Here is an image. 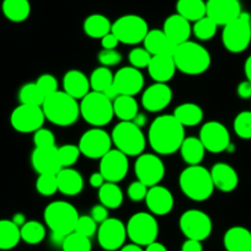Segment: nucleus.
<instances>
[{"label":"nucleus","instance_id":"nucleus-29","mask_svg":"<svg viewBox=\"0 0 251 251\" xmlns=\"http://www.w3.org/2000/svg\"><path fill=\"white\" fill-rule=\"evenodd\" d=\"M226 251H251V231L244 226H231L223 238Z\"/></svg>","mask_w":251,"mask_h":251},{"label":"nucleus","instance_id":"nucleus-10","mask_svg":"<svg viewBox=\"0 0 251 251\" xmlns=\"http://www.w3.org/2000/svg\"><path fill=\"white\" fill-rule=\"evenodd\" d=\"M111 32L116 36L120 43L138 45L143 42L147 33L149 32V26L142 16L128 14L118 18L112 24Z\"/></svg>","mask_w":251,"mask_h":251},{"label":"nucleus","instance_id":"nucleus-55","mask_svg":"<svg viewBox=\"0 0 251 251\" xmlns=\"http://www.w3.org/2000/svg\"><path fill=\"white\" fill-rule=\"evenodd\" d=\"M181 251H203L202 241L187 239V240L182 244V246H181Z\"/></svg>","mask_w":251,"mask_h":251},{"label":"nucleus","instance_id":"nucleus-12","mask_svg":"<svg viewBox=\"0 0 251 251\" xmlns=\"http://www.w3.org/2000/svg\"><path fill=\"white\" fill-rule=\"evenodd\" d=\"M46 117L42 106L23 105L11 112L10 123L15 131L20 133H35L37 129L42 128Z\"/></svg>","mask_w":251,"mask_h":251},{"label":"nucleus","instance_id":"nucleus-22","mask_svg":"<svg viewBox=\"0 0 251 251\" xmlns=\"http://www.w3.org/2000/svg\"><path fill=\"white\" fill-rule=\"evenodd\" d=\"M31 164L38 175L41 174H58L62 164L58 156V148H35L31 154Z\"/></svg>","mask_w":251,"mask_h":251},{"label":"nucleus","instance_id":"nucleus-1","mask_svg":"<svg viewBox=\"0 0 251 251\" xmlns=\"http://www.w3.org/2000/svg\"><path fill=\"white\" fill-rule=\"evenodd\" d=\"M185 138V127L174 115L158 116L149 127V146L159 155H171L178 151Z\"/></svg>","mask_w":251,"mask_h":251},{"label":"nucleus","instance_id":"nucleus-45","mask_svg":"<svg viewBox=\"0 0 251 251\" xmlns=\"http://www.w3.org/2000/svg\"><path fill=\"white\" fill-rule=\"evenodd\" d=\"M80 155L81 153L79 151V147L75 144H64L62 147H58V156H59L62 168H72L79 160Z\"/></svg>","mask_w":251,"mask_h":251},{"label":"nucleus","instance_id":"nucleus-13","mask_svg":"<svg viewBox=\"0 0 251 251\" xmlns=\"http://www.w3.org/2000/svg\"><path fill=\"white\" fill-rule=\"evenodd\" d=\"M78 147L80 153L86 158L101 159L112 149V139L110 134L101 127H94L84 132L79 139Z\"/></svg>","mask_w":251,"mask_h":251},{"label":"nucleus","instance_id":"nucleus-48","mask_svg":"<svg viewBox=\"0 0 251 251\" xmlns=\"http://www.w3.org/2000/svg\"><path fill=\"white\" fill-rule=\"evenodd\" d=\"M74 231L91 238L98 231V223L90 216H79Z\"/></svg>","mask_w":251,"mask_h":251},{"label":"nucleus","instance_id":"nucleus-39","mask_svg":"<svg viewBox=\"0 0 251 251\" xmlns=\"http://www.w3.org/2000/svg\"><path fill=\"white\" fill-rule=\"evenodd\" d=\"M90 86L93 91L103 93L108 86L113 84V73L107 67H99L94 69L91 75L89 76Z\"/></svg>","mask_w":251,"mask_h":251},{"label":"nucleus","instance_id":"nucleus-28","mask_svg":"<svg viewBox=\"0 0 251 251\" xmlns=\"http://www.w3.org/2000/svg\"><path fill=\"white\" fill-rule=\"evenodd\" d=\"M143 45L144 48H146L151 55H173L176 48V46L169 40V37L165 35V32H164L163 30H149L146 38H144Z\"/></svg>","mask_w":251,"mask_h":251},{"label":"nucleus","instance_id":"nucleus-43","mask_svg":"<svg viewBox=\"0 0 251 251\" xmlns=\"http://www.w3.org/2000/svg\"><path fill=\"white\" fill-rule=\"evenodd\" d=\"M36 190L41 196H53L58 191L57 174H41L36 180Z\"/></svg>","mask_w":251,"mask_h":251},{"label":"nucleus","instance_id":"nucleus-25","mask_svg":"<svg viewBox=\"0 0 251 251\" xmlns=\"http://www.w3.org/2000/svg\"><path fill=\"white\" fill-rule=\"evenodd\" d=\"M214 188L222 192L234 191L239 185V176L235 169L226 163H217L209 170Z\"/></svg>","mask_w":251,"mask_h":251},{"label":"nucleus","instance_id":"nucleus-46","mask_svg":"<svg viewBox=\"0 0 251 251\" xmlns=\"http://www.w3.org/2000/svg\"><path fill=\"white\" fill-rule=\"evenodd\" d=\"M151 59V54L144 47L133 48L128 54V60L131 63V67H134L137 69L148 68Z\"/></svg>","mask_w":251,"mask_h":251},{"label":"nucleus","instance_id":"nucleus-53","mask_svg":"<svg viewBox=\"0 0 251 251\" xmlns=\"http://www.w3.org/2000/svg\"><path fill=\"white\" fill-rule=\"evenodd\" d=\"M236 93L240 99L244 100H248L251 99V83L249 80H244L241 83H239L238 89H236Z\"/></svg>","mask_w":251,"mask_h":251},{"label":"nucleus","instance_id":"nucleus-40","mask_svg":"<svg viewBox=\"0 0 251 251\" xmlns=\"http://www.w3.org/2000/svg\"><path fill=\"white\" fill-rule=\"evenodd\" d=\"M46 96L38 88L37 84L27 83L21 86L19 90V101L23 105H31V106H42Z\"/></svg>","mask_w":251,"mask_h":251},{"label":"nucleus","instance_id":"nucleus-47","mask_svg":"<svg viewBox=\"0 0 251 251\" xmlns=\"http://www.w3.org/2000/svg\"><path fill=\"white\" fill-rule=\"evenodd\" d=\"M33 144L35 148H52L55 146L54 134L48 128H40L33 133Z\"/></svg>","mask_w":251,"mask_h":251},{"label":"nucleus","instance_id":"nucleus-32","mask_svg":"<svg viewBox=\"0 0 251 251\" xmlns=\"http://www.w3.org/2000/svg\"><path fill=\"white\" fill-rule=\"evenodd\" d=\"M1 10L11 23H24L31 14V4L28 0H3Z\"/></svg>","mask_w":251,"mask_h":251},{"label":"nucleus","instance_id":"nucleus-7","mask_svg":"<svg viewBox=\"0 0 251 251\" xmlns=\"http://www.w3.org/2000/svg\"><path fill=\"white\" fill-rule=\"evenodd\" d=\"M116 149L127 156H138L146 149V136L132 121H121L111 134Z\"/></svg>","mask_w":251,"mask_h":251},{"label":"nucleus","instance_id":"nucleus-59","mask_svg":"<svg viewBox=\"0 0 251 251\" xmlns=\"http://www.w3.org/2000/svg\"><path fill=\"white\" fill-rule=\"evenodd\" d=\"M144 251H168V249H166V246L163 245L161 243L154 241V243L147 245L146 250H144Z\"/></svg>","mask_w":251,"mask_h":251},{"label":"nucleus","instance_id":"nucleus-35","mask_svg":"<svg viewBox=\"0 0 251 251\" xmlns=\"http://www.w3.org/2000/svg\"><path fill=\"white\" fill-rule=\"evenodd\" d=\"M113 113L121 121H133L138 110V102L134 99V96L120 95L112 101Z\"/></svg>","mask_w":251,"mask_h":251},{"label":"nucleus","instance_id":"nucleus-11","mask_svg":"<svg viewBox=\"0 0 251 251\" xmlns=\"http://www.w3.org/2000/svg\"><path fill=\"white\" fill-rule=\"evenodd\" d=\"M178 226L186 238L199 241L206 240L213 229L211 217L200 209H188L183 212L178 221Z\"/></svg>","mask_w":251,"mask_h":251},{"label":"nucleus","instance_id":"nucleus-34","mask_svg":"<svg viewBox=\"0 0 251 251\" xmlns=\"http://www.w3.org/2000/svg\"><path fill=\"white\" fill-rule=\"evenodd\" d=\"M176 14L185 18L190 23H196L206 16V1L204 0H177Z\"/></svg>","mask_w":251,"mask_h":251},{"label":"nucleus","instance_id":"nucleus-2","mask_svg":"<svg viewBox=\"0 0 251 251\" xmlns=\"http://www.w3.org/2000/svg\"><path fill=\"white\" fill-rule=\"evenodd\" d=\"M42 110L46 120L59 127H69L74 125L80 116L78 100L63 90L48 95L43 101Z\"/></svg>","mask_w":251,"mask_h":251},{"label":"nucleus","instance_id":"nucleus-44","mask_svg":"<svg viewBox=\"0 0 251 251\" xmlns=\"http://www.w3.org/2000/svg\"><path fill=\"white\" fill-rule=\"evenodd\" d=\"M234 132L241 139H251V111H241L234 118Z\"/></svg>","mask_w":251,"mask_h":251},{"label":"nucleus","instance_id":"nucleus-27","mask_svg":"<svg viewBox=\"0 0 251 251\" xmlns=\"http://www.w3.org/2000/svg\"><path fill=\"white\" fill-rule=\"evenodd\" d=\"M58 191L66 196H78L84 188V178L78 170L63 168L57 174Z\"/></svg>","mask_w":251,"mask_h":251},{"label":"nucleus","instance_id":"nucleus-15","mask_svg":"<svg viewBox=\"0 0 251 251\" xmlns=\"http://www.w3.org/2000/svg\"><path fill=\"white\" fill-rule=\"evenodd\" d=\"M199 138L203 144L204 149L211 153L226 151L228 147L231 144L228 128L218 121H209L204 123L200 131Z\"/></svg>","mask_w":251,"mask_h":251},{"label":"nucleus","instance_id":"nucleus-8","mask_svg":"<svg viewBox=\"0 0 251 251\" xmlns=\"http://www.w3.org/2000/svg\"><path fill=\"white\" fill-rule=\"evenodd\" d=\"M251 15L241 13L235 20L223 26L222 42L224 48L231 53H241L251 43Z\"/></svg>","mask_w":251,"mask_h":251},{"label":"nucleus","instance_id":"nucleus-38","mask_svg":"<svg viewBox=\"0 0 251 251\" xmlns=\"http://www.w3.org/2000/svg\"><path fill=\"white\" fill-rule=\"evenodd\" d=\"M21 240L30 245H37L46 238V226L37 221H27L20 228Z\"/></svg>","mask_w":251,"mask_h":251},{"label":"nucleus","instance_id":"nucleus-17","mask_svg":"<svg viewBox=\"0 0 251 251\" xmlns=\"http://www.w3.org/2000/svg\"><path fill=\"white\" fill-rule=\"evenodd\" d=\"M128 156L118 149H111L100 159V174L106 182L117 183L128 174Z\"/></svg>","mask_w":251,"mask_h":251},{"label":"nucleus","instance_id":"nucleus-30","mask_svg":"<svg viewBox=\"0 0 251 251\" xmlns=\"http://www.w3.org/2000/svg\"><path fill=\"white\" fill-rule=\"evenodd\" d=\"M178 151H180L182 160L185 161L188 166H191L200 165V164L202 163V160L204 159L206 149H204L203 144L200 141V138L186 137V138L183 139Z\"/></svg>","mask_w":251,"mask_h":251},{"label":"nucleus","instance_id":"nucleus-50","mask_svg":"<svg viewBox=\"0 0 251 251\" xmlns=\"http://www.w3.org/2000/svg\"><path fill=\"white\" fill-rule=\"evenodd\" d=\"M36 84H37V86L41 89V91H42L46 98L50 94L58 91V81L52 74H42V75H40V78L36 80Z\"/></svg>","mask_w":251,"mask_h":251},{"label":"nucleus","instance_id":"nucleus-4","mask_svg":"<svg viewBox=\"0 0 251 251\" xmlns=\"http://www.w3.org/2000/svg\"><path fill=\"white\" fill-rule=\"evenodd\" d=\"M178 185L182 194L192 201H207L213 195L214 185L211 173L202 165H191L183 169L178 177Z\"/></svg>","mask_w":251,"mask_h":251},{"label":"nucleus","instance_id":"nucleus-51","mask_svg":"<svg viewBox=\"0 0 251 251\" xmlns=\"http://www.w3.org/2000/svg\"><path fill=\"white\" fill-rule=\"evenodd\" d=\"M148 188L143 182H141L139 180L133 181L131 185L127 188V196L129 200L134 202H139L146 200L147 192H148Z\"/></svg>","mask_w":251,"mask_h":251},{"label":"nucleus","instance_id":"nucleus-42","mask_svg":"<svg viewBox=\"0 0 251 251\" xmlns=\"http://www.w3.org/2000/svg\"><path fill=\"white\" fill-rule=\"evenodd\" d=\"M60 246H62L63 251H91L93 249L90 238L81 235L76 231L67 235Z\"/></svg>","mask_w":251,"mask_h":251},{"label":"nucleus","instance_id":"nucleus-3","mask_svg":"<svg viewBox=\"0 0 251 251\" xmlns=\"http://www.w3.org/2000/svg\"><path fill=\"white\" fill-rule=\"evenodd\" d=\"M173 57L176 69L186 75H201L208 71L212 63L208 50L194 41L176 46Z\"/></svg>","mask_w":251,"mask_h":251},{"label":"nucleus","instance_id":"nucleus-54","mask_svg":"<svg viewBox=\"0 0 251 251\" xmlns=\"http://www.w3.org/2000/svg\"><path fill=\"white\" fill-rule=\"evenodd\" d=\"M118 40L116 38V36L112 32H110L108 35H106L105 37L101 38V46H102V50H116V47L118 46Z\"/></svg>","mask_w":251,"mask_h":251},{"label":"nucleus","instance_id":"nucleus-52","mask_svg":"<svg viewBox=\"0 0 251 251\" xmlns=\"http://www.w3.org/2000/svg\"><path fill=\"white\" fill-rule=\"evenodd\" d=\"M90 217L96 222L98 224H101L108 218V209L102 204H96L91 208Z\"/></svg>","mask_w":251,"mask_h":251},{"label":"nucleus","instance_id":"nucleus-41","mask_svg":"<svg viewBox=\"0 0 251 251\" xmlns=\"http://www.w3.org/2000/svg\"><path fill=\"white\" fill-rule=\"evenodd\" d=\"M217 30H218V25L208 16L200 19L199 21L194 23V26H192V33L200 41L212 40L216 36Z\"/></svg>","mask_w":251,"mask_h":251},{"label":"nucleus","instance_id":"nucleus-5","mask_svg":"<svg viewBox=\"0 0 251 251\" xmlns=\"http://www.w3.org/2000/svg\"><path fill=\"white\" fill-rule=\"evenodd\" d=\"M45 223L50 234L66 238L75 230L79 213L75 207L67 201L50 202L43 212Z\"/></svg>","mask_w":251,"mask_h":251},{"label":"nucleus","instance_id":"nucleus-20","mask_svg":"<svg viewBox=\"0 0 251 251\" xmlns=\"http://www.w3.org/2000/svg\"><path fill=\"white\" fill-rule=\"evenodd\" d=\"M173 100V90L166 83H155L148 86L142 95V106L148 112H160Z\"/></svg>","mask_w":251,"mask_h":251},{"label":"nucleus","instance_id":"nucleus-24","mask_svg":"<svg viewBox=\"0 0 251 251\" xmlns=\"http://www.w3.org/2000/svg\"><path fill=\"white\" fill-rule=\"evenodd\" d=\"M147 69L151 78L155 80V83H168L174 78L175 72L177 71L174 57L170 54L151 55Z\"/></svg>","mask_w":251,"mask_h":251},{"label":"nucleus","instance_id":"nucleus-49","mask_svg":"<svg viewBox=\"0 0 251 251\" xmlns=\"http://www.w3.org/2000/svg\"><path fill=\"white\" fill-rule=\"evenodd\" d=\"M98 60L101 67H115L118 66L122 60V55L117 50H102L98 55Z\"/></svg>","mask_w":251,"mask_h":251},{"label":"nucleus","instance_id":"nucleus-62","mask_svg":"<svg viewBox=\"0 0 251 251\" xmlns=\"http://www.w3.org/2000/svg\"><path fill=\"white\" fill-rule=\"evenodd\" d=\"M120 251H144L142 249V246L137 245V244H127V245H123L122 248L120 249Z\"/></svg>","mask_w":251,"mask_h":251},{"label":"nucleus","instance_id":"nucleus-61","mask_svg":"<svg viewBox=\"0 0 251 251\" xmlns=\"http://www.w3.org/2000/svg\"><path fill=\"white\" fill-rule=\"evenodd\" d=\"M244 72H245L246 80H249L251 83V55H249L248 59L245 60V64H244Z\"/></svg>","mask_w":251,"mask_h":251},{"label":"nucleus","instance_id":"nucleus-14","mask_svg":"<svg viewBox=\"0 0 251 251\" xmlns=\"http://www.w3.org/2000/svg\"><path fill=\"white\" fill-rule=\"evenodd\" d=\"M137 180L143 182L147 187L159 185L165 176V165L155 154H141L134 164Z\"/></svg>","mask_w":251,"mask_h":251},{"label":"nucleus","instance_id":"nucleus-57","mask_svg":"<svg viewBox=\"0 0 251 251\" xmlns=\"http://www.w3.org/2000/svg\"><path fill=\"white\" fill-rule=\"evenodd\" d=\"M132 122H133L137 127H139V128H143V127H146L147 126V123H148V118H147V116L144 115V113L138 112Z\"/></svg>","mask_w":251,"mask_h":251},{"label":"nucleus","instance_id":"nucleus-56","mask_svg":"<svg viewBox=\"0 0 251 251\" xmlns=\"http://www.w3.org/2000/svg\"><path fill=\"white\" fill-rule=\"evenodd\" d=\"M105 182H106L105 178H103V176L101 175L100 171H98V173H93L91 174L90 178H89V183H90L91 187L94 188H100Z\"/></svg>","mask_w":251,"mask_h":251},{"label":"nucleus","instance_id":"nucleus-16","mask_svg":"<svg viewBox=\"0 0 251 251\" xmlns=\"http://www.w3.org/2000/svg\"><path fill=\"white\" fill-rule=\"evenodd\" d=\"M126 238V226L117 218H107L98 228L99 245L106 251L120 250L125 245Z\"/></svg>","mask_w":251,"mask_h":251},{"label":"nucleus","instance_id":"nucleus-58","mask_svg":"<svg viewBox=\"0 0 251 251\" xmlns=\"http://www.w3.org/2000/svg\"><path fill=\"white\" fill-rule=\"evenodd\" d=\"M102 94L106 96V98L110 99L111 101H113L116 98H117V96H120V94H118L117 89H116V86L113 85V84L111 86H108V88L106 89V90L103 91Z\"/></svg>","mask_w":251,"mask_h":251},{"label":"nucleus","instance_id":"nucleus-36","mask_svg":"<svg viewBox=\"0 0 251 251\" xmlns=\"http://www.w3.org/2000/svg\"><path fill=\"white\" fill-rule=\"evenodd\" d=\"M20 240V226L11 219H0V250H11Z\"/></svg>","mask_w":251,"mask_h":251},{"label":"nucleus","instance_id":"nucleus-6","mask_svg":"<svg viewBox=\"0 0 251 251\" xmlns=\"http://www.w3.org/2000/svg\"><path fill=\"white\" fill-rule=\"evenodd\" d=\"M80 116L86 123L93 127H103L112 121L113 106L112 101L106 98L102 93L93 91L81 99Z\"/></svg>","mask_w":251,"mask_h":251},{"label":"nucleus","instance_id":"nucleus-33","mask_svg":"<svg viewBox=\"0 0 251 251\" xmlns=\"http://www.w3.org/2000/svg\"><path fill=\"white\" fill-rule=\"evenodd\" d=\"M84 32L90 38H102L111 32L112 24L108 20L107 16L101 14H93L89 15L84 21Z\"/></svg>","mask_w":251,"mask_h":251},{"label":"nucleus","instance_id":"nucleus-23","mask_svg":"<svg viewBox=\"0 0 251 251\" xmlns=\"http://www.w3.org/2000/svg\"><path fill=\"white\" fill-rule=\"evenodd\" d=\"M163 31L168 36L169 40L175 46L185 43L190 41L192 33V26L190 21L186 20L178 14L170 15L163 25Z\"/></svg>","mask_w":251,"mask_h":251},{"label":"nucleus","instance_id":"nucleus-9","mask_svg":"<svg viewBox=\"0 0 251 251\" xmlns=\"http://www.w3.org/2000/svg\"><path fill=\"white\" fill-rule=\"evenodd\" d=\"M126 230L132 243L139 246H147L156 241L159 226L153 214L138 212L128 219L126 224Z\"/></svg>","mask_w":251,"mask_h":251},{"label":"nucleus","instance_id":"nucleus-18","mask_svg":"<svg viewBox=\"0 0 251 251\" xmlns=\"http://www.w3.org/2000/svg\"><path fill=\"white\" fill-rule=\"evenodd\" d=\"M241 4L239 0H207L206 16L214 21L218 26H226V24L235 20L240 14Z\"/></svg>","mask_w":251,"mask_h":251},{"label":"nucleus","instance_id":"nucleus-26","mask_svg":"<svg viewBox=\"0 0 251 251\" xmlns=\"http://www.w3.org/2000/svg\"><path fill=\"white\" fill-rule=\"evenodd\" d=\"M90 80L81 71L72 69L63 76V91L75 100H81L90 93Z\"/></svg>","mask_w":251,"mask_h":251},{"label":"nucleus","instance_id":"nucleus-63","mask_svg":"<svg viewBox=\"0 0 251 251\" xmlns=\"http://www.w3.org/2000/svg\"><path fill=\"white\" fill-rule=\"evenodd\" d=\"M250 25H251V18H250Z\"/></svg>","mask_w":251,"mask_h":251},{"label":"nucleus","instance_id":"nucleus-37","mask_svg":"<svg viewBox=\"0 0 251 251\" xmlns=\"http://www.w3.org/2000/svg\"><path fill=\"white\" fill-rule=\"evenodd\" d=\"M99 201L107 209H117L123 203V192L117 183L105 182L99 188Z\"/></svg>","mask_w":251,"mask_h":251},{"label":"nucleus","instance_id":"nucleus-31","mask_svg":"<svg viewBox=\"0 0 251 251\" xmlns=\"http://www.w3.org/2000/svg\"><path fill=\"white\" fill-rule=\"evenodd\" d=\"M174 116L183 127H195L203 120V110L197 103L185 102L175 108Z\"/></svg>","mask_w":251,"mask_h":251},{"label":"nucleus","instance_id":"nucleus-21","mask_svg":"<svg viewBox=\"0 0 251 251\" xmlns=\"http://www.w3.org/2000/svg\"><path fill=\"white\" fill-rule=\"evenodd\" d=\"M146 203L151 214L166 216L174 208V196L170 190L164 186H151L147 192Z\"/></svg>","mask_w":251,"mask_h":251},{"label":"nucleus","instance_id":"nucleus-19","mask_svg":"<svg viewBox=\"0 0 251 251\" xmlns=\"http://www.w3.org/2000/svg\"><path fill=\"white\" fill-rule=\"evenodd\" d=\"M113 85L120 95L136 96L144 86L143 74L134 67H123L113 74Z\"/></svg>","mask_w":251,"mask_h":251},{"label":"nucleus","instance_id":"nucleus-60","mask_svg":"<svg viewBox=\"0 0 251 251\" xmlns=\"http://www.w3.org/2000/svg\"><path fill=\"white\" fill-rule=\"evenodd\" d=\"M11 221H13L14 223L16 224V226H20V228L24 226V224L26 223V222H27V221H26V217H25V214H24V213H15V214H14V217H13V219H11Z\"/></svg>","mask_w":251,"mask_h":251}]
</instances>
